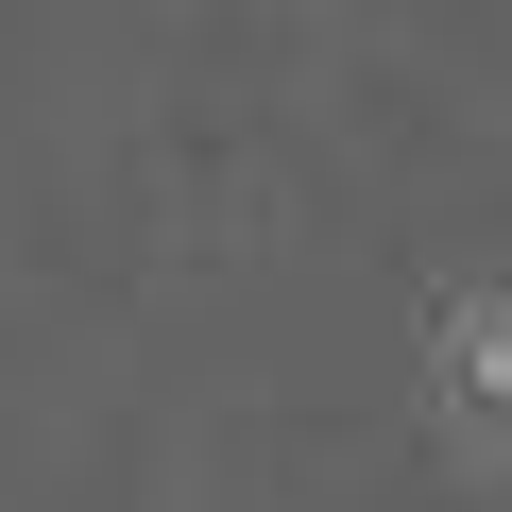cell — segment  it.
Masks as SVG:
<instances>
[{"label": "cell", "instance_id": "cell-1", "mask_svg": "<svg viewBox=\"0 0 512 512\" xmlns=\"http://www.w3.org/2000/svg\"><path fill=\"white\" fill-rule=\"evenodd\" d=\"M427 410H444V444L512 461V274L444 291V325H427Z\"/></svg>", "mask_w": 512, "mask_h": 512}]
</instances>
